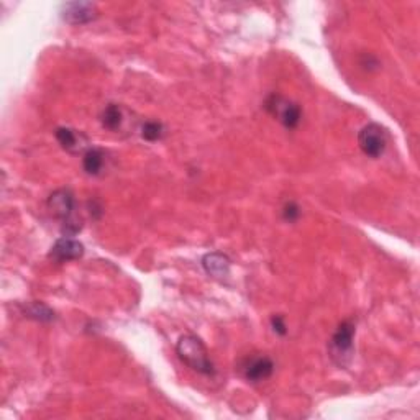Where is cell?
<instances>
[{"label": "cell", "mask_w": 420, "mask_h": 420, "mask_svg": "<svg viewBox=\"0 0 420 420\" xmlns=\"http://www.w3.org/2000/svg\"><path fill=\"white\" fill-rule=\"evenodd\" d=\"M48 210L61 222L64 237H74L83 230V220L76 215V199L69 189H58L48 197Z\"/></svg>", "instance_id": "1"}, {"label": "cell", "mask_w": 420, "mask_h": 420, "mask_svg": "<svg viewBox=\"0 0 420 420\" xmlns=\"http://www.w3.org/2000/svg\"><path fill=\"white\" fill-rule=\"evenodd\" d=\"M176 351L177 356L199 375L212 376L215 373L214 363L210 360L206 345L196 335H182L179 338Z\"/></svg>", "instance_id": "2"}, {"label": "cell", "mask_w": 420, "mask_h": 420, "mask_svg": "<svg viewBox=\"0 0 420 420\" xmlns=\"http://www.w3.org/2000/svg\"><path fill=\"white\" fill-rule=\"evenodd\" d=\"M264 109L288 130H294L302 120L301 107L281 94L268 95V99L264 100Z\"/></svg>", "instance_id": "3"}, {"label": "cell", "mask_w": 420, "mask_h": 420, "mask_svg": "<svg viewBox=\"0 0 420 420\" xmlns=\"http://www.w3.org/2000/svg\"><path fill=\"white\" fill-rule=\"evenodd\" d=\"M356 329L355 324L350 320L342 322L338 325L337 332L332 337L329 343V353L330 358L334 360L338 366L345 368L353 358V338H355Z\"/></svg>", "instance_id": "4"}, {"label": "cell", "mask_w": 420, "mask_h": 420, "mask_svg": "<svg viewBox=\"0 0 420 420\" xmlns=\"http://www.w3.org/2000/svg\"><path fill=\"white\" fill-rule=\"evenodd\" d=\"M389 143L386 128L379 124H368L358 133V145L361 151L370 158H379L384 155Z\"/></svg>", "instance_id": "5"}, {"label": "cell", "mask_w": 420, "mask_h": 420, "mask_svg": "<svg viewBox=\"0 0 420 420\" xmlns=\"http://www.w3.org/2000/svg\"><path fill=\"white\" fill-rule=\"evenodd\" d=\"M240 371L248 383H261L273 375L274 363L264 355H252L240 363Z\"/></svg>", "instance_id": "6"}, {"label": "cell", "mask_w": 420, "mask_h": 420, "mask_svg": "<svg viewBox=\"0 0 420 420\" xmlns=\"http://www.w3.org/2000/svg\"><path fill=\"white\" fill-rule=\"evenodd\" d=\"M83 255H84L83 243L71 237H63L56 240V243L51 247L48 256L53 261H56V263H68V261L83 258Z\"/></svg>", "instance_id": "7"}, {"label": "cell", "mask_w": 420, "mask_h": 420, "mask_svg": "<svg viewBox=\"0 0 420 420\" xmlns=\"http://www.w3.org/2000/svg\"><path fill=\"white\" fill-rule=\"evenodd\" d=\"M97 17V7L89 2H73L66 4L63 10V18L71 25H84L92 22Z\"/></svg>", "instance_id": "8"}, {"label": "cell", "mask_w": 420, "mask_h": 420, "mask_svg": "<svg viewBox=\"0 0 420 420\" xmlns=\"http://www.w3.org/2000/svg\"><path fill=\"white\" fill-rule=\"evenodd\" d=\"M54 136L66 151L78 153V151H83L87 146V138L81 132L73 130V128L61 127L54 132Z\"/></svg>", "instance_id": "9"}, {"label": "cell", "mask_w": 420, "mask_h": 420, "mask_svg": "<svg viewBox=\"0 0 420 420\" xmlns=\"http://www.w3.org/2000/svg\"><path fill=\"white\" fill-rule=\"evenodd\" d=\"M202 266L212 278L223 279L230 274V259L223 253H209L204 256Z\"/></svg>", "instance_id": "10"}, {"label": "cell", "mask_w": 420, "mask_h": 420, "mask_svg": "<svg viewBox=\"0 0 420 420\" xmlns=\"http://www.w3.org/2000/svg\"><path fill=\"white\" fill-rule=\"evenodd\" d=\"M107 153L100 148H89L83 156V168L89 176H100L107 169Z\"/></svg>", "instance_id": "11"}, {"label": "cell", "mask_w": 420, "mask_h": 420, "mask_svg": "<svg viewBox=\"0 0 420 420\" xmlns=\"http://www.w3.org/2000/svg\"><path fill=\"white\" fill-rule=\"evenodd\" d=\"M124 109L117 104L107 105L100 115L102 127L110 132H119L122 125H124Z\"/></svg>", "instance_id": "12"}, {"label": "cell", "mask_w": 420, "mask_h": 420, "mask_svg": "<svg viewBox=\"0 0 420 420\" xmlns=\"http://www.w3.org/2000/svg\"><path fill=\"white\" fill-rule=\"evenodd\" d=\"M23 314L40 322H49L54 319V312L43 302H30V304L23 305Z\"/></svg>", "instance_id": "13"}, {"label": "cell", "mask_w": 420, "mask_h": 420, "mask_svg": "<svg viewBox=\"0 0 420 420\" xmlns=\"http://www.w3.org/2000/svg\"><path fill=\"white\" fill-rule=\"evenodd\" d=\"M163 135H165V127L160 122H155V120H150V122H145L141 127V136L145 138L146 141H158L161 140Z\"/></svg>", "instance_id": "14"}, {"label": "cell", "mask_w": 420, "mask_h": 420, "mask_svg": "<svg viewBox=\"0 0 420 420\" xmlns=\"http://www.w3.org/2000/svg\"><path fill=\"white\" fill-rule=\"evenodd\" d=\"M301 217V209L296 202H288L283 207V218L286 222H296Z\"/></svg>", "instance_id": "15"}, {"label": "cell", "mask_w": 420, "mask_h": 420, "mask_svg": "<svg viewBox=\"0 0 420 420\" xmlns=\"http://www.w3.org/2000/svg\"><path fill=\"white\" fill-rule=\"evenodd\" d=\"M271 327H273L274 334H278V335L288 334V325H286V322L281 315H274L273 319H271Z\"/></svg>", "instance_id": "16"}]
</instances>
